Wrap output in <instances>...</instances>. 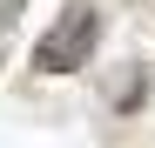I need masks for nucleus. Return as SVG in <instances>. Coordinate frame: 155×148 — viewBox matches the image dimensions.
<instances>
[{
	"mask_svg": "<svg viewBox=\"0 0 155 148\" xmlns=\"http://www.w3.org/2000/svg\"><path fill=\"white\" fill-rule=\"evenodd\" d=\"M94 47H101V7L94 0H68L54 14V27L41 34V47H34V67L41 74H81L94 61Z\"/></svg>",
	"mask_w": 155,
	"mask_h": 148,
	"instance_id": "obj_1",
	"label": "nucleus"
},
{
	"mask_svg": "<svg viewBox=\"0 0 155 148\" xmlns=\"http://www.w3.org/2000/svg\"><path fill=\"white\" fill-rule=\"evenodd\" d=\"M20 7H27V0H0V54H7V40H14V20H20Z\"/></svg>",
	"mask_w": 155,
	"mask_h": 148,
	"instance_id": "obj_2",
	"label": "nucleus"
}]
</instances>
